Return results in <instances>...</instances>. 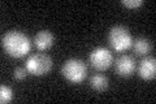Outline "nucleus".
Masks as SVG:
<instances>
[{"label":"nucleus","mask_w":156,"mask_h":104,"mask_svg":"<svg viewBox=\"0 0 156 104\" xmlns=\"http://www.w3.org/2000/svg\"><path fill=\"white\" fill-rule=\"evenodd\" d=\"M2 46L9 56L12 57H23L31 49L30 38L23 31L9 30L2 37Z\"/></svg>","instance_id":"1"},{"label":"nucleus","mask_w":156,"mask_h":104,"mask_svg":"<svg viewBox=\"0 0 156 104\" xmlns=\"http://www.w3.org/2000/svg\"><path fill=\"white\" fill-rule=\"evenodd\" d=\"M108 43L111 44L112 49L117 52H124L131 47L133 38H131V34L128 27L122 26V25H116L109 30Z\"/></svg>","instance_id":"2"},{"label":"nucleus","mask_w":156,"mask_h":104,"mask_svg":"<svg viewBox=\"0 0 156 104\" xmlns=\"http://www.w3.org/2000/svg\"><path fill=\"white\" fill-rule=\"evenodd\" d=\"M61 73L70 83H81L87 76V65L81 59H69L61 66Z\"/></svg>","instance_id":"3"},{"label":"nucleus","mask_w":156,"mask_h":104,"mask_svg":"<svg viewBox=\"0 0 156 104\" xmlns=\"http://www.w3.org/2000/svg\"><path fill=\"white\" fill-rule=\"evenodd\" d=\"M25 66L27 69L29 74L33 76H44L50 73L52 69V59L50 55L44 52H37L27 57L25 63Z\"/></svg>","instance_id":"4"},{"label":"nucleus","mask_w":156,"mask_h":104,"mask_svg":"<svg viewBox=\"0 0 156 104\" xmlns=\"http://www.w3.org/2000/svg\"><path fill=\"white\" fill-rule=\"evenodd\" d=\"M89 61L91 66L99 72L107 70L113 63V56L112 52L105 47H96L90 52Z\"/></svg>","instance_id":"5"},{"label":"nucleus","mask_w":156,"mask_h":104,"mask_svg":"<svg viewBox=\"0 0 156 104\" xmlns=\"http://www.w3.org/2000/svg\"><path fill=\"white\" fill-rule=\"evenodd\" d=\"M136 63L133 56L130 55H121L115 61V72L121 77H130L135 72Z\"/></svg>","instance_id":"6"},{"label":"nucleus","mask_w":156,"mask_h":104,"mask_svg":"<svg viewBox=\"0 0 156 104\" xmlns=\"http://www.w3.org/2000/svg\"><path fill=\"white\" fill-rule=\"evenodd\" d=\"M138 72L139 77L143 78L146 81H150V80H154L155 76H156V60L155 57L152 56H146L144 59H142L138 65Z\"/></svg>","instance_id":"7"},{"label":"nucleus","mask_w":156,"mask_h":104,"mask_svg":"<svg viewBox=\"0 0 156 104\" xmlns=\"http://www.w3.org/2000/svg\"><path fill=\"white\" fill-rule=\"evenodd\" d=\"M55 42V35L50 30H39L34 37V44L39 51H46Z\"/></svg>","instance_id":"8"},{"label":"nucleus","mask_w":156,"mask_h":104,"mask_svg":"<svg viewBox=\"0 0 156 104\" xmlns=\"http://www.w3.org/2000/svg\"><path fill=\"white\" fill-rule=\"evenodd\" d=\"M131 47H133L134 52L136 55L139 56H146L148 55V53L152 51V42L150 41V39L144 38V37H138L135 38L133 41V44H131Z\"/></svg>","instance_id":"9"},{"label":"nucleus","mask_w":156,"mask_h":104,"mask_svg":"<svg viewBox=\"0 0 156 104\" xmlns=\"http://www.w3.org/2000/svg\"><path fill=\"white\" fill-rule=\"evenodd\" d=\"M90 86L96 91H104L109 86V80L101 73L92 74L90 77Z\"/></svg>","instance_id":"10"},{"label":"nucleus","mask_w":156,"mask_h":104,"mask_svg":"<svg viewBox=\"0 0 156 104\" xmlns=\"http://www.w3.org/2000/svg\"><path fill=\"white\" fill-rule=\"evenodd\" d=\"M13 99V91L9 86H0V103H9Z\"/></svg>","instance_id":"11"},{"label":"nucleus","mask_w":156,"mask_h":104,"mask_svg":"<svg viewBox=\"0 0 156 104\" xmlns=\"http://www.w3.org/2000/svg\"><path fill=\"white\" fill-rule=\"evenodd\" d=\"M27 74H29V72H27L26 66H18V68L14 69L13 78H14V80H17V81H22V80H25V78H26Z\"/></svg>","instance_id":"12"},{"label":"nucleus","mask_w":156,"mask_h":104,"mask_svg":"<svg viewBox=\"0 0 156 104\" xmlns=\"http://www.w3.org/2000/svg\"><path fill=\"white\" fill-rule=\"evenodd\" d=\"M121 4L125 5L126 8L135 9V8H139L140 5H143V0H122Z\"/></svg>","instance_id":"13"}]
</instances>
